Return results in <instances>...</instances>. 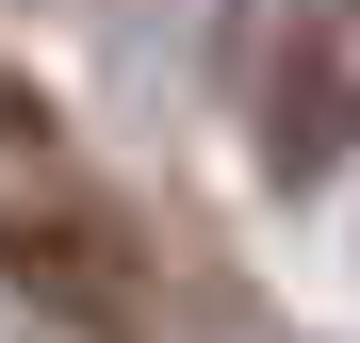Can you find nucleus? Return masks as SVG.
Returning <instances> with one entry per match:
<instances>
[{"mask_svg":"<svg viewBox=\"0 0 360 343\" xmlns=\"http://www.w3.org/2000/svg\"><path fill=\"white\" fill-rule=\"evenodd\" d=\"M0 278L82 343H164V246L82 163H49V131H33V163H0Z\"/></svg>","mask_w":360,"mask_h":343,"instance_id":"nucleus-1","label":"nucleus"},{"mask_svg":"<svg viewBox=\"0 0 360 343\" xmlns=\"http://www.w3.org/2000/svg\"><path fill=\"white\" fill-rule=\"evenodd\" d=\"M344 147H360V0H311L295 49H278V82H262V163L328 180Z\"/></svg>","mask_w":360,"mask_h":343,"instance_id":"nucleus-2","label":"nucleus"}]
</instances>
